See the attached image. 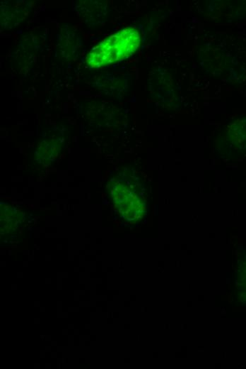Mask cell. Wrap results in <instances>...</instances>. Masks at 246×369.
<instances>
[{
  "label": "cell",
  "instance_id": "cell-1",
  "mask_svg": "<svg viewBox=\"0 0 246 369\" xmlns=\"http://www.w3.org/2000/svg\"><path fill=\"white\" fill-rule=\"evenodd\" d=\"M140 42L138 31L133 28H125L119 33L110 36L90 53V62H100L101 65L121 60L134 53Z\"/></svg>",
  "mask_w": 246,
  "mask_h": 369
}]
</instances>
